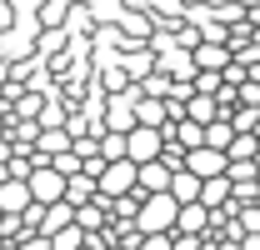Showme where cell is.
Here are the masks:
<instances>
[{"instance_id":"cell-1","label":"cell","mask_w":260,"mask_h":250,"mask_svg":"<svg viewBox=\"0 0 260 250\" xmlns=\"http://www.w3.org/2000/svg\"><path fill=\"white\" fill-rule=\"evenodd\" d=\"M135 225H140L145 235H165V230H175V225H180V200H175L170 190L145 195V200H140V215H135Z\"/></svg>"},{"instance_id":"cell-2","label":"cell","mask_w":260,"mask_h":250,"mask_svg":"<svg viewBox=\"0 0 260 250\" xmlns=\"http://www.w3.org/2000/svg\"><path fill=\"white\" fill-rule=\"evenodd\" d=\"M130 190H140V160H110L105 165V175H100V195L105 200H115V195H130Z\"/></svg>"},{"instance_id":"cell-3","label":"cell","mask_w":260,"mask_h":250,"mask_svg":"<svg viewBox=\"0 0 260 250\" xmlns=\"http://www.w3.org/2000/svg\"><path fill=\"white\" fill-rule=\"evenodd\" d=\"M30 190H35V200H40V205H55V200H65V190H70V175H60V170L45 160V165H35Z\"/></svg>"},{"instance_id":"cell-4","label":"cell","mask_w":260,"mask_h":250,"mask_svg":"<svg viewBox=\"0 0 260 250\" xmlns=\"http://www.w3.org/2000/svg\"><path fill=\"white\" fill-rule=\"evenodd\" d=\"M185 165H190L200 180H210V175H230V150H220V145H195L190 155H185Z\"/></svg>"},{"instance_id":"cell-5","label":"cell","mask_w":260,"mask_h":250,"mask_svg":"<svg viewBox=\"0 0 260 250\" xmlns=\"http://www.w3.org/2000/svg\"><path fill=\"white\" fill-rule=\"evenodd\" d=\"M160 150H165V130L160 125H135L130 130V160H160Z\"/></svg>"},{"instance_id":"cell-6","label":"cell","mask_w":260,"mask_h":250,"mask_svg":"<svg viewBox=\"0 0 260 250\" xmlns=\"http://www.w3.org/2000/svg\"><path fill=\"white\" fill-rule=\"evenodd\" d=\"M35 205L30 180H0V215H25Z\"/></svg>"},{"instance_id":"cell-7","label":"cell","mask_w":260,"mask_h":250,"mask_svg":"<svg viewBox=\"0 0 260 250\" xmlns=\"http://www.w3.org/2000/svg\"><path fill=\"white\" fill-rule=\"evenodd\" d=\"M65 225H75V205L70 200H55V205H40V235H60Z\"/></svg>"},{"instance_id":"cell-8","label":"cell","mask_w":260,"mask_h":250,"mask_svg":"<svg viewBox=\"0 0 260 250\" xmlns=\"http://www.w3.org/2000/svg\"><path fill=\"white\" fill-rule=\"evenodd\" d=\"M170 180H175V165H165V160H145V165H140V190H145V195L170 190Z\"/></svg>"},{"instance_id":"cell-9","label":"cell","mask_w":260,"mask_h":250,"mask_svg":"<svg viewBox=\"0 0 260 250\" xmlns=\"http://www.w3.org/2000/svg\"><path fill=\"white\" fill-rule=\"evenodd\" d=\"M200 200H205L210 210H225L230 200H235V180H230V175H210L205 190H200Z\"/></svg>"},{"instance_id":"cell-10","label":"cell","mask_w":260,"mask_h":250,"mask_svg":"<svg viewBox=\"0 0 260 250\" xmlns=\"http://www.w3.org/2000/svg\"><path fill=\"white\" fill-rule=\"evenodd\" d=\"M200 190H205V180L195 175L190 165H180V170H175V180H170V195H175L180 205H190V200H200Z\"/></svg>"},{"instance_id":"cell-11","label":"cell","mask_w":260,"mask_h":250,"mask_svg":"<svg viewBox=\"0 0 260 250\" xmlns=\"http://www.w3.org/2000/svg\"><path fill=\"white\" fill-rule=\"evenodd\" d=\"M95 195H100V180L90 175V170L70 175V190H65V200H70V205H85V200H95Z\"/></svg>"},{"instance_id":"cell-12","label":"cell","mask_w":260,"mask_h":250,"mask_svg":"<svg viewBox=\"0 0 260 250\" xmlns=\"http://www.w3.org/2000/svg\"><path fill=\"white\" fill-rule=\"evenodd\" d=\"M225 45H220V40H200V45H195V65H200V70H225Z\"/></svg>"},{"instance_id":"cell-13","label":"cell","mask_w":260,"mask_h":250,"mask_svg":"<svg viewBox=\"0 0 260 250\" xmlns=\"http://www.w3.org/2000/svg\"><path fill=\"white\" fill-rule=\"evenodd\" d=\"M155 55H150V50H125V75L130 80H145V75H155Z\"/></svg>"},{"instance_id":"cell-14","label":"cell","mask_w":260,"mask_h":250,"mask_svg":"<svg viewBox=\"0 0 260 250\" xmlns=\"http://www.w3.org/2000/svg\"><path fill=\"white\" fill-rule=\"evenodd\" d=\"M190 115H195L200 125L220 120V105H215V95H200V90H195V95H190Z\"/></svg>"},{"instance_id":"cell-15","label":"cell","mask_w":260,"mask_h":250,"mask_svg":"<svg viewBox=\"0 0 260 250\" xmlns=\"http://www.w3.org/2000/svg\"><path fill=\"white\" fill-rule=\"evenodd\" d=\"M85 235H90V230L75 220V225H65L60 235H50V245H55V250H80V245H85Z\"/></svg>"},{"instance_id":"cell-16","label":"cell","mask_w":260,"mask_h":250,"mask_svg":"<svg viewBox=\"0 0 260 250\" xmlns=\"http://www.w3.org/2000/svg\"><path fill=\"white\" fill-rule=\"evenodd\" d=\"M240 130L235 125H225V120H210L205 125V145H220V150H230V140H235Z\"/></svg>"},{"instance_id":"cell-17","label":"cell","mask_w":260,"mask_h":250,"mask_svg":"<svg viewBox=\"0 0 260 250\" xmlns=\"http://www.w3.org/2000/svg\"><path fill=\"white\" fill-rule=\"evenodd\" d=\"M195 90L200 95H220V70H200V75H195Z\"/></svg>"},{"instance_id":"cell-18","label":"cell","mask_w":260,"mask_h":250,"mask_svg":"<svg viewBox=\"0 0 260 250\" xmlns=\"http://www.w3.org/2000/svg\"><path fill=\"white\" fill-rule=\"evenodd\" d=\"M140 250H175V230H165V235H145Z\"/></svg>"},{"instance_id":"cell-19","label":"cell","mask_w":260,"mask_h":250,"mask_svg":"<svg viewBox=\"0 0 260 250\" xmlns=\"http://www.w3.org/2000/svg\"><path fill=\"white\" fill-rule=\"evenodd\" d=\"M10 250H55V245H50V235H40V230H35V235H25V240H15Z\"/></svg>"},{"instance_id":"cell-20","label":"cell","mask_w":260,"mask_h":250,"mask_svg":"<svg viewBox=\"0 0 260 250\" xmlns=\"http://www.w3.org/2000/svg\"><path fill=\"white\" fill-rule=\"evenodd\" d=\"M125 30L135 35V40H145V30H150V25H145V20H140V15H125Z\"/></svg>"},{"instance_id":"cell-21","label":"cell","mask_w":260,"mask_h":250,"mask_svg":"<svg viewBox=\"0 0 260 250\" xmlns=\"http://www.w3.org/2000/svg\"><path fill=\"white\" fill-rule=\"evenodd\" d=\"M10 155H15V145H10V135H0V165H5Z\"/></svg>"},{"instance_id":"cell-22","label":"cell","mask_w":260,"mask_h":250,"mask_svg":"<svg viewBox=\"0 0 260 250\" xmlns=\"http://www.w3.org/2000/svg\"><path fill=\"white\" fill-rule=\"evenodd\" d=\"M110 250H135V245H125V240H110Z\"/></svg>"}]
</instances>
